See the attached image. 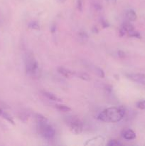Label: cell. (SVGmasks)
Listing matches in <instances>:
<instances>
[{"label":"cell","instance_id":"obj_14","mask_svg":"<svg viewBox=\"0 0 145 146\" xmlns=\"http://www.w3.org/2000/svg\"><path fill=\"white\" fill-rule=\"evenodd\" d=\"M35 119L37 123H45L48 122V119L45 118L44 115H41V114L36 113L35 115Z\"/></svg>","mask_w":145,"mask_h":146},{"label":"cell","instance_id":"obj_22","mask_svg":"<svg viewBox=\"0 0 145 146\" xmlns=\"http://www.w3.org/2000/svg\"><path fill=\"white\" fill-rule=\"evenodd\" d=\"M82 8H83V2H82V0H78V1H77V9L80 11H82Z\"/></svg>","mask_w":145,"mask_h":146},{"label":"cell","instance_id":"obj_13","mask_svg":"<svg viewBox=\"0 0 145 146\" xmlns=\"http://www.w3.org/2000/svg\"><path fill=\"white\" fill-rule=\"evenodd\" d=\"M55 108L60 111H62V112H69L71 111V108L69 106H67L65 105H63V104H56L55 105Z\"/></svg>","mask_w":145,"mask_h":146},{"label":"cell","instance_id":"obj_21","mask_svg":"<svg viewBox=\"0 0 145 146\" xmlns=\"http://www.w3.org/2000/svg\"><path fill=\"white\" fill-rule=\"evenodd\" d=\"M136 107L141 110H145V100L139 101L136 104Z\"/></svg>","mask_w":145,"mask_h":146},{"label":"cell","instance_id":"obj_20","mask_svg":"<svg viewBox=\"0 0 145 146\" xmlns=\"http://www.w3.org/2000/svg\"><path fill=\"white\" fill-rule=\"evenodd\" d=\"M122 144L120 142L117 141V140H111L109 142H108L107 145L109 146H117V145H122Z\"/></svg>","mask_w":145,"mask_h":146},{"label":"cell","instance_id":"obj_2","mask_svg":"<svg viewBox=\"0 0 145 146\" xmlns=\"http://www.w3.org/2000/svg\"><path fill=\"white\" fill-rule=\"evenodd\" d=\"M37 130L38 133L45 139L52 140L55 137V130L48 123V122L37 123Z\"/></svg>","mask_w":145,"mask_h":146},{"label":"cell","instance_id":"obj_6","mask_svg":"<svg viewBox=\"0 0 145 146\" xmlns=\"http://www.w3.org/2000/svg\"><path fill=\"white\" fill-rule=\"evenodd\" d=\"M104 142V138L102 136H96L92 139L88 140L85 143V145H100Z\"/></svg>","mask_w":145,"mask_h":146},{"label":"cell","instance_id":"obj_25","mask_svg":"<svg viewBox=\"0 0 145 146\" xmlns=\"http://www.w3.org/2000/svg\"><path fill=\"white\" fill-rule=\"evenodd\" d=\"M101 24H102V27H103L104 28L108 27V26H109V24L107 23V21H105V20H102V21H101Z\"/></svg>","mask_w":145,"mask_h":146},{"label":"cell","instance_id":"obj_8","mask_svg":"<svg viewBox=\"0 0 145 146\" xmlns=\"http://www.w3.org/2000/svg\"><path fill=\"white\" fill-rule=\"evenodd\" d=\"M58 72L62 76H63L64 77H66V78H71V77L75 76V72L70 71V70L63 68V67L58 68Z\"/></svg>","mask_w":145,"mask_h":146},{"label":"cell","instance_id":"obj_9","mask_svg":"<svg viewBox=\"0 0 145 146\" xmlns=\"http://www.w3.org/2000/svg\"><path fill=\"white\" fill-rule=\"evenodd\" d=\"M0 116L2 117L4 119H5L6 121H7L9 123L12 124V125H14V124H15L14 123V120H13V118H11V115H10L9 113H7L4 111V108H0Z\"/></svg>","mask_w":145,"mask_h":146},{"label":"cell","instance_id":"obj_7","mask_svg":"<svg viewBox=\"0 0 145 146\" xmlns=\"http://www.w3.org/2000/svg\"><path fill=\"white\" fill-rule=\"evenodd\" d=\"M122 137L125 138V140L127 141H132L136 138V133L134 132V131L131 129L125 130L122 132Z\"/></svg>","mask_w":145,"mask_h":146},{"label":"cell","instance_id":"obj_19","mask_svg":"<svg viewBox=\"0 0 145 146\" xmlns=\"http://www.w3.org/2000/svg\"><path fill=\"white\" fill-rule=\"evenodd\" d=\"M95 73L100 78H104L105 77V72H104V71L102 68H99V67H95Z\"/></svg>","mask_w":145,"mask_h":146},{"label":"cell","instance_id":"obj_17","mask_svg":"<svg viewBox=\"0 0 145 146\" xmlns=\"http://www.w3.org/2000/svg\"><path fill=\"white\" fill-rule=\"evenodd\" d=\"M28 27H29L30 29H32L35 30H38L40 29L39 24H38V22H36V21H31V22L29 23V24H28Z\"/></svg>","mask_w":145,"mask_h":146},{"label":"cell","instance_id":"obj_1","mask_svg":"<svg viewBox=\"0 0 145 146\" xmlns=\"http://www.w3.org/2000/svg\"><path fill=\"white\" fill-rule=\"evenodd\" d=\"M125 111L122 107H110L104 110L98 115V120L107 123H117L124 118Z\"/></svg>","mask_w":145,"mask_h":146},{"label":"cell","instance_id":"obj_11","mask_svg":"<svg viewBox=\"0 0 145 146\" xmlns=\"http://www.w3.org/2000/svg\"><path fill=\"white\" fill-rule=\"evenodd\" d=\"M41 93H42V94L44 96H45L48 99L51 100V101H61V100L58 97H57L56 96L54 95V94H52V93L48 92V91H41Z\"/></svg>","mask_w":145,"mask_h":146},{"label":"cell","instance_id":"obj_27","mask_svg":"<svg viewBox=\"0 0 145 146\" xmlns=\"http://www.w3.org/2000/svg\"><path fill=\"white\" fill-rule=\"evenodd\" d=\"M92 32H93V33H98V28H97V27H94L93 28H92Z\"/></svg>","mask_w":145,"mask_h":146},{"label":"cell","instance_id":"obj_18","mask_svg":"<svg viewBox=\"0 0 145 146\" xmlns=\"http://www.w3.org/2000/svg\"><path fill=\"white\" fill-rule=\"evenodd\" d=\"M78 36H79V38H80L82 41H84V42L86 41L88 38V34H87L86 32H85V31H80V32H79Z\"/></svg>","mask_w":145,"mask_h":146},{"label":"cell","instance_id":"obj_24","mask_svg":"<svg viewBox=\"0 0 145 146\" xmlns=\"http://www.w3.org/2000/svg\"><path fill=\"white\" fill-rule=\"evenodd\" d=\"M117 54H118V56L121 58H124L125 57V56H126L125 55V53L122 51H119Z\"/></svg>","mask_w":145,"mask_h":146},{"label":"cell","instance_id":"obj_16","mask_svg":"<svg viewBox=\"0 0 145 146\" xmlns=\"http://www.w3.org/2000/svg\"><path fill=\"white\" fill-rule=\"evenodd\" d=\"M128 33V35L130 37H134V38H141V35L138 31H135L134 29L132 30V31H129Z\"/></svg>","mask_w":145,"mask_h":146},{"label":"cell","instance_id":"obj_10","mask_svg":"<svg viewBox=\"0 0 145 146\" xmlns=\"http://www.w3.org/2000/svg\"><path fill=\"white\" fill-rule=\"evenodd\" d=\"M125 17H126L127 19L129 21H136V19H137L136 12L133 9H129L128 11H127L126 14H125Z\"/></svg>","mask_w":145,"mask_h":146},{"label":"cell","instance_id":"obj_23","mask_svg":"<svg viewBox=\"0 0 145 146\" xmlns=\"http://www.w3.org/2000/svg\"><path fill=\"white\" fill-rule=\"evenodd\" d=\"M127 33V31H125V29L123 28V27H121V29H119V36L122 37L124 36L125 35V34Z\"/></svg>","mask_w":145,"mask_h":146},{"label":"cell","instance_id":"obj_5","mask_svg":"<svg viewBox=\"0 0 145 146\" xmlns=\"http://www.w3.org/2000/svg\"><path fill=\"white\" fill-rule=\"evenodd\" d=\"M127 77L134 82L138 83L142 85H145V74L141 73L127 74Z\"/></svg>","mask_w":145,"mask_h":146},{"label":"cell","instance_id":"obj_28","mask_svg":"<svg viewBox=\"0 0 145 146\" xmlns=\"http://www.w3.org/2000/svg\"><path fill=\"white\" fill-rule=\"evenodd\" d=\"M58 1H59L60 2H62V3H63V2H65V1H66V0H58Z\"/></svg>","mask_w":145,"mask_h":146},{"label":"cell","instance_id":"obj_12","mask_svg":"<svg viewBox=\"0 0 145 146\" xmlns=\"http://www.w3.org/2000/svg\"><path fill=\"white\" fill-rule=\"evenodd\" d=\"M75 76H76L77 77H78L80 79L83 80V81H90V76L88 75V74L84 72H77L75 73Z\"/></svg>","mask_w":145,"mask_h":146},{"label":"cell","instance_id":"obj_3","mask_svg":"<svg viewBox=\"0 0 145 146\" xmlns=\"http://www.w3.org/2000/svg\"><path fill=\"white\" fill-rule=\"evenodd\" d=\"M26 72L28 76L36 77L38 75V64L32 55H27L26 58Z\"/></svg>","mask_w":145,"mask_h":146},{"label":"cell","instance_id":"obj_26","mask_svg":"<svg viewBox=\"0 0 145 146\" xmlns=\"http://www.w3.org/2000/svg\"><path fill=\"white\" fill-rule=\"evenodd\" d=\"M106 1L110 4H115L117 2V0H106Z\"/></svg>","mask_w":145,"mask_h":146},{"label":"cell","instance_id":"obj_15","mask_svg":"<svg viewBox=\"0 0 145 146\" xmlns=\"http://www.w3.org/2000/svg\"><path fill=\"white\" fill-rule=\"evenodd\" d=\"M122 27H123V28L125 29V30L127 31V33L134 29L133 25L129 22H125L123 24H122Z\"/></svg>","mask_w":145,"mask_h":146},{"label":"cell","instance_id":"obj_4","mask_svg":"<svg viewBox=\"0 0 145 146\" xmlns=\"http://www.w3.org/2000/svg\"><path fill=\"white\" fill-rule=\"evenodd\" d=\"M68 125L72 133L75 135L80 134L83 130V123L82 121L76 116H72L68 120Z\"/></svg>","mask_w":145,"mask_h":146}]
</instances>
